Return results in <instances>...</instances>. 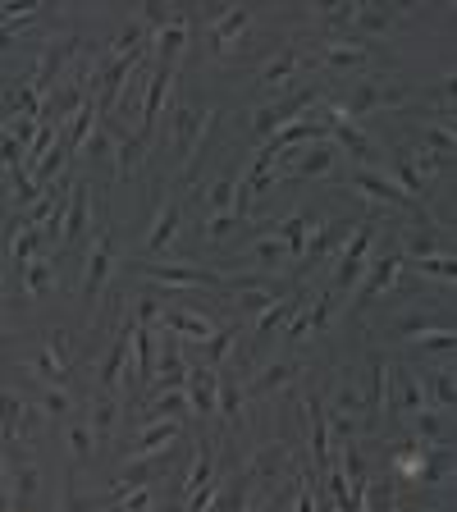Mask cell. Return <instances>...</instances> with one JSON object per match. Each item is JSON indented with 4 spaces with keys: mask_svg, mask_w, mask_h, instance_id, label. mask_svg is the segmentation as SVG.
<instances>
[{
    "mask_svg": "<svg viewBox=\"0 0 457 512\" xmlns=\"http://www.w3.org/2000/svg\"><path fill=\"white\" fill-rule=\"evenodd\" d=\"M215 124H220V110L206 101H170V147L183 160V170L197 160V151H206Z\"/></svg>",
    "mask_w": 457,
    "mask_h": 512,
    "instance_id": "1",
    "label": "cell"
},
{
    "mask_svg": "<svg viewBox=\"0 0 457 512\" xmlns=\"http://www.w3.org/2000/svg\"><path fill=\"white\" fill-rule=\"evenodd\" d=\"M375 238H380V220H375V215H366L362 229H352V238L339 247V252H334V279H330V293L348 298L352 288H357V279H362L366 261H371Z\"/></svg>",
    "mask_w": 457,
    "mask_h": 512,
    "instance_id": "2",
    "label": "cell"
},
{
    "mask_svg": "<svg viewBox=\"0 0 457 512\" xmlns=\"http://www.w3.org/2000/svg\"><path fill=\"white\" fill-rule=\"evenodd\" d=\"M426 403V384H421V371L403 362H389V380H384V416L394 426H407V416H416Z\"/></svg>",
    "mask_w": 457,
    "mask_h": 512,
    "instance_id": "3",
    "label": "cell"
},
{
    "mask_svg": "<svg viewBox=\"0 0 457 512\" xmlns=\"http://www.w3.org/2000/svg\"><path fill=\"white\" fill-rule=\"evenodd\" d=\"M348 110V119H362V115H375V110H403L407 106V87L394 83L384 74H366L357 78V87L348 92V101H339Z\"/></svg>",
    "mask_w": 457,
    "mask_h": 512,
    "instance_id": "4",
    "label": "cell"
},
{
    "mask_svg": "<svg viewBox=\"0 0 457 512\" xmlns=\"http://www.w3.org/2000/svg\"><path fill=\"white\" fill-rule=\"evenodd\" d=\"M403 266H407V256L398 252V247H389V252H375L371 261H366V270H362V279H357V288H352V302H357V311L371 307V302L380 298L384 288H394L398 275H403Z\"/></svg>",
    "mask_w": 457,
    "mask_h": 512,
    "instance_id": "5",
    "label": "cell"
},
{
    "mask_svg": "<svg viewBox=\"0 0 457 512\" xmlns=\"http://www.w3.org/2000/svg\"><path fill=\"white\" fill-rule=\"evenodd\" d=\"M115 261H119L115 229H106V234L87 247V261H83V307H96V298L106 293L110 275H115Z\"/></svg>",
    "mask_w": 457,
    "mask_h": 512,
    "instance_id": "6",
    "label": "cell"
},
{
    "mask_svg": "<svg viewBox=\"0 0 457 512\" xmlns=\"http://www.w3.org/2000/svg\"><path fill=\"white\" fill-rule=\"evenodd\" d=\"M352 188H357V197H366V202L380 206V211H416L412 197H407V192L398 188V183L389 179L384 170H375V165L352 170Z\"/></svg>",
    "mask_w": 457,
    "mask_h": 512,
    "instance_id": "7",
    "label": "cell"
},
{
    "mask_svg": "<svg viewBox=\"0 0 457 512\" xmlns=\"http://www.w3.org/2000/svg\"><path fill=\"white\" fill-rule=\"evenodd\" d=\"M92 229V183H69V197L60 202V247H78Z\"/></svg>",
    "mask_w": 457,
    "mask_h": 512,
    "instance_id": "8",
    "label": "cell"
},
{
    "mask_svg": "<svg viewBox=\"0 0 457 512\" xmlns=\"http://www.w3.org/2000/svg\"><path fill=\"white\" fill-rule=\"evenodd\" d=\"M138 275L170 288H224L220 270H197V266H183V261H138Z\"/></svg>",
    "mask_w": 457,
    "mask_h": 512,
    "instance_id": "9",
    "label": "cell"
},
{
    "mask_svg": "<svg viewBox=\"0 0 457 512\" xmlns=\"http://www.w3.org/2000/svg\"><path fill=\"white\" fill-rule=\"evenodd\" d=\"M352 229H357V220H352V215H339V220L320 224L316 234L307 238V247H302L298 266H302V270H316L320 261H330V256L339 252V247H343V243H348V238H352Z\"/></svg>",
    "mask_w": 457,
    "mask_h": 512,
    "instance_id": "10",
    "label": "cell"
},
{
    "mask_svg": "<svg viewBox=\"0 0 457 512\" xmlns=\"http://www.w3.org/2000/svg\"><path fill=\"white\" fill-rule=\"evenodd\" d=\"M398 252H403L407 261H426V256H453V252H448L444 229H435V220H430V215H416V220L403 224V243H398Z\"/></svg>",
    "mask_w": 457,
    "mask_h": 512,
    "instance_id": "11",
    "label": "cell"
},
{
    "mask_svg": "<svg viewBox=\"0 0 457 512\" xmlns=\"http://www.w3.org/2000/svg\"><path fill=\"white\" fill-rule=\"evenodd\" d=\"M188 37H192V14L174 10V19L165 28L151 32V64H179V55L188 51Z\"/></svg>",
    "mask_w": 457,
    "mask_h": 512,
    "instance_id": "12",
    "label": "cell"
},
{
    "mask_svg": "<svg viewBox=\"0 0 457 512\" xmlns=\"http://www.w3.org/2000/svg\"><path fill=\"white\" fill-rule=\"evenodd\" d=\"M183 394H188V412L197 421H211L215 416V394H220V371L215 366H188V384H183Z\"/></svg>",
    "mask_w": 457,
    "mask_h": 512,
    "instance_id": "13",
    "label": "cell"
},
{
    "mask_svg": "<svg viewBox=\"0 0 457 512\" xmlns=\"http://www.w3.org/2000/svg\"><path fill=\"white\" fill-rule=\"evenodd\" d=\"M32 371L42 375V384H60L69 380V343H64V330H51L46 343L32 352Z\"/></svg>",
    "mask_w": 457,
    "mask_h": 512,
    "instance_id": "14",
    "label": "cell"
},
{
    "mask_svg": "<svg viewBox=\"0 0 457 512\" xmlns=\"http://www.w3.org/2000/svg\"><path fill=\"white\" fill-rule=\"evenodd\" d=\"M302 64H307V51H302V46H288V51L270 55V60L261 64V78H256V83L266 87V92L293 87V83H298V74H302Z\"/></svg>",
    "mask_w": 457,
    "mask_h": 512,
    "instance_id": "15",
    "label": "cell"
},
{
    "mask_svg": "<svg viewBox=\"0 0 457 512\" xmlns=\"http://www.w3.org/2000/svg\"><path fill=\"white\" fill-rule=\"evenodd\" d=\"M252 28V10L247 5H229V10H215L211 14V55H224L229 46Z\"/></svg>",
    "mask_w": 457,
    "mask_h": 512,
    "instance_id": "16",
    "label": "cell"
},
{
    "mask_svg": "<svg viewBox=\"0 0 457 512\" xmlns=\"http://www.w3.org/2000/svg\"><path fill=\"white\" fill-rule=\"evenodd\" d=\"M179 224H183V202H179V197H165V202H160V211H156V220H151V229H147L142 252H147V256L165 252V247L174 243V234H179Z\"/></svg>",
    "mask_w": 457,
    "mask_h": 512,
    "instance_id": "17",
    "label": "cell"
},
{
    "mask_svg": "<svg viewBox=\"0 0 457 512\" xmlns=\"http://www.w3.org/2000/svg\"><path fill=\"white\" fill-rule=\"evenodd\" d=\"M320 64H330V69H366L371 46L357 42V37H330V42H320Z\"/></svg>",
    "mask_w": 457,
    "mask_h": 512,
    "instance_id": "18",
    "label": "cell"
},
{
    "mask_svg": "<svg viewBox=\"0 0 457 512\" xmlns=\"http://www.w3.org/2000/svg\"><path fill=\"white\" fill-rule=\"evenodd\" d=\"M275 229H279V243H284L288 261H298L302 247H307V238L320 229V215L316 211H293V215H284Z\"/></svg>",
    "mask_w": 457,
    "mask_h": 512,
    "instance_id": "19",
    "label": "cell"
},
{
    "mask_svg": "<svg viewBox=\"0 0 457 512\" xmlns=\"http://www.w3.org/2000/svg\"><path fill=\"white\" fill-rule=\"evenodd\" d=\"M179 439V421H147V426L133 435V448H128V458H151V453H160L165 444H174Z\"/></svg>",
    "mask_w": 457,
    "mask_h": 512,
    "instance_id": "20",
    "label": "cell"
},
{
    "mask_svg": "<svg viewBox=\"0 0 457 512\" xmlns=\"http://www.w3.org/2000/svg\"><path fill=\"white\" fill-rule=\"evenodd\" d=\"M407 430H412V444H448V412L439 407H421L416 416H407Z\"/></svg>",
    "mask_w": 457,
    "mask_h": 512,
    "instance_id": "21",
    "label": "cell"
},
{
    "mask_svg": "<svg viewBox=\"0 0 457 512\" xmlns=\"http://www.w3.org/2000/svg\"><path fill=\"white\" fill-rule=\"evenodd\" d=\"M110 138H115V147H110V160H115V179L124 183L128 174L138 170L142 147H147V142H142L138 133H128V128H110Z\"/></svg>",
    "mask_w": 457,
    "mask_h": 512,
    "instance_id": "22",
    "label": "cell"
},
{
    "mask_svg": "<svg viewBox=\"0 0 457 512\" xmlns=\"http://www.w3.org/2000/svg\"><path fill=\"white\" fill-rule=\"evenodd\" d=\"M398 19L394 5H357V14H352V37L362 42V37H380V32H389Z\"/></svg>",
    "mask_w": 457,
    "mask_h": 512,
    "instance_id": "23",
    "label": "cell"
},
{
    "mask_svg": "<svg viewBox=\"0 0 457 512\" xmlns=\"http://www.w3.org/2000/svg\"><path fill=\"white\" fill-rule=\"evenodd\" d=\"M42 247H46L42 229H28V224H19V220L10 224V261L19 270L28 266V261H37V256H42Z\"/></svg>",
    "mask_w": 457,
    "mask_h": 512,
    "instance_id": "24",
    "label": "cell"
},
{
    "mask_svg": "<svg viewBox=\"0 0 457 512\" xmlns=\"http://www.w3.org/2000/svg\"><path fill=\"white\" fill-rule=\"evenodd\" d=\"M115 421H119V398L115 394H96L92 412H87V426H92L96 448L110 444V435H115Z\"/></svg>",
    "mask_w": 457,
    "mask_h": 512,
    "instance_id": "25",
    "label": "cell"
},
{
    "mask_svg": "<svg viewBox=\"0 0 457 512\" xmlns=\"http://www.w3.org/2000/svg\"><path fill=\"white\" fill-rule=\"evenodd\" d=\"M293 371H298V366L288 362V357H275V362L261 366V375H256V380L243 389V398H266V394H275L279 384L293 380Z\"/></svg>",
    "mask_w": 457,
    "mask_h": 512,
    "instance_id": "26",
    "label": "cell"
},
{
    "mask_svg": "<svg viewBox=\"0 0 457 512\" xmlns=\"http://www.w3.org/2000/svg\"><path fill=\"white\" fill-rule=\"evenodd\" d=\"M421 384H426V403H430V407H439V412H453V403H457L453 366H439V371L421 375Z\"/></svg>",
    "mask_w": 457,
    "mask_h": 512,
    "instance_id": "27",
    "label": "cell"
},
{
    "mask_svg": "<svg viewBox=\"0 0 457 512\" xmlns=\"http://www.w3.org/2000/svg\"><path fill=\"white\" fill-rule=\"evenodd\" d=\"M96 101H83V106H78V115L69 119V128H60V147L69 151V156H74V151H83V142H87V133H92L96 128Z\"/></svg>",
    "mask_w": 457,
    "mask_h": 512,
    "instance_id": "28",
    "label": "cell"
},
{
    "mask_svg": "<svg viewBox=\"0 0 457 512\" xmlns=\"http://www.w3.org/2000/svg\"><path fill=\"white\" fill-rule=\"evenodd\" d=\"M64 444H69V462L74 467H87L96 458V439L87 421H64Z\"/></svg>",
    "mask_w": 457,
    "mask_h": 512,
    "instance_id": "29",
    "label": "cell"
},
{
    "mask_svg": "<svg viewBox=\"0 0 457 512\" xmlns=\"http://www.w3.org/2000/svg\"><path fill=\"white\" fill-rule=\"evenodd\" d=\"M23 403H28V398L14 394V389H5V384H0V439H5V444H19Z\"/></svg>",
    "mask_w": 457,
    "mask_h": 512,
    "instance_id": "30",
    "label": "cell"
},
{
    "mask_svg": "<svg viewBox=\"0 0 457 512\" xmlns=\"http://www.w3.org/2000/svg\"><path fill=\"white\" fill-rule=\"evenodd\" d=\"M19 279H23V293H28V298H46L55 288V261L37 256V261H28V266L19 270Z\"/></svg>",
    "mask_w": 457,
    "mask_h": 512,
    "instance_id": "31",
    "label": "cell"
},
{
    "mask_svg": "<svg viewBox=\"0 0 457 512\" xmlns=\"http://www.w3.org/2000/svg\"><path fill=\"white\" fill-rule=\"evenodd\" d=\"M10 485H14V499H10V503L37 499V494H42V471H37V462L23 458L14 471H5V490H10Z\"/></svg>",
    "mask_w": 457,
    "mask_h": 512,
    "instance_id": "32",
    "label": "cell"
},
{
    "mask_svg": "<svg viewBox=\"0 0 457 512\" xmlns=\"http://www.w3.org/2000/svg\"><path fill=\"white\" fill-rule=\"evenodd\" d=\"M238 183H243V170L224 174V179L206 183V215H220V211H234V197H238Z\"/></svg>",
    "mask_w": 457,
    "mask_h": 512,
    "instance_id": "33",
    "label": "cell"
},
{
    "mask_svg": "<svg viewBox=\"0 0 457 512\" xmlns=\"http://www.w3.org/2000/svg\"><path fill=\"white\" fill-rule=\"evenodd\" d=\"M183 412H188V394H183V389H174V394H156L147 407H142V426H147V421H179Z\"/></svg>",
    "mask_w": 457,
    "mask_h": 512,
    "instance_id": "34",
    "label": "cell"
},
{
    "mask_svg": "<svg viewBox=\"0 0 457 512\" xmlns=\"http://www.w3.org/2000/svg\"><path fill=\"white\" fill-rule=\"evenodd\" d=\"M32 403L42 407L46 416H55V421H69V416H74V394L60 389V384H42V389L32 394Z\"/></svg>",
    "mask_w": 457,
    "mask_h": 512,
    "instance_id": "35",
    "label": "cell"
},
{
    "mask_svg": "<svg viewBox=\"0 0 457 512\" xmlns=\"http://www.w3.org/2000/svg\"><path fill=\"white\" fill-rule=\"evenodd\" d=\"M421 138H426V142H421L426 151H435V156H448V160H453V147H457V138H453V119H430Z\"/></svg>",
    "mask_w": 457,
    "mask_h": 512,
    "instance_id": "36",
    "label": "cell"
},
{
    "mask_svg": "<svg viewBox=\"0 0 457 512\" xmlns=\"http://www.w3.org/2000/svg\"><path fill=\"white\" fill-rule=\"evenodd\" d=\"M160 316H165V298H160V293H138V307L128 311V320H133L138 330H156Z\"/></svg>",
    "mask_w": 457,
    "mask_h": 512,
    "instance_id": "37",
    "label": "cell"
},
{
    "mask_svg": "<svg viewBox=\"0 0 457 512\" xmlns=\"http://www.w3.org/2000/svg\"><path fill=\"white\" fill-rule=\"evenodd\" d=\"M215 412H220L224 421H238V416H243V389H238L234 375H220V394H215Z\"/></svg>",
    "mask_w": 457,
    "mask_h": 512,
    "instance_id": "38",
    "label": "cell"
},
{
    "mask_svg": "<svg viewBox=\"0 0 457 512\" xmlns=\"http://www.w3.org/2000/svg\"><path fill=\"white\" fill-rule=\"evenodd\" d=\"M403 156H407V165H412V170H416V179L426 183V188L439 179V170H444V165H448V156H435V151H426V147L403 151Z\"/></svg>",
    "mask_w": 457,
    "mask_h": 512,
    "instance_id": "39",
    "label": "cell"
},
{
    "mask_svg": "<svg viewBox=\"0 0 457 512\" xmlns=\"http://www.w3.org/2000/svg\"><path fill=\"white\" fill-rule=\"evenodd\" d=\"M343 298L339 293H320V302H311L307 307V320H311V334H325L334 325V316H339Z\"/></svg>",
    "mask_w": 457,
    "mask_h": 512,
    "instance_id": "40",
    "label": "cell"
},
{
    "mask_svg": "<svg viewBox=\"0 0 457 512\" xmlns=\"http://www.w3.org/2000/svg\"><path fill=\"white\" fill-rule=\"evenodd\" d=\"M55 142H60V124H42V128H37V138L23 147V170H28V174L37 170V160H42L46 151L55 147Z\"/></svg>",
    "mask_w": 457,
    "mask_h": 512,
    "instance_id": "41",
    "label": "cell"
},
{
    "mask_svg": "<svg viewBox=\"0 0 457 512\" xmlns=\"http://www.w3.org/2000/svg\"><path fill=\"white\" fill-rule=\"evenodd\" d=\"M215 480V471H211V458H206V448H197L192 453V467H188V476H183V485H179V494L188 499V494H197L202 485H211Z\"/></svg>",
    "mask_w": 457,
    "mask_h": 512,
    "instance_id": "42",
    "label": "cell"
},
{
    "mask_svg": "<svg viewBox=\"0 0 457 512\" xmlns=\"http://www.w3.org/2000/svg\"><path fill=\"white\" fill-rule=\"evenodd\" d=\"M284 261H288V252H284V243H279V238H252V266L279 270Z\"/></svg>",
    "mask_w": 457,
    "mask_h": 512,
    "instance_id": "43",
    "label": "cell"
},
{
    "mask_svg": "<svg viewBox=\"0 0 457 512\" xmlns=\"http://www.w3.org/2000/svg\"><path fill=\"white\" fill-rule=\"evenodd\" d=\"M238 224H243V215H238V211H220V215H206V224H202V243H224V238L234 234Z\"/></svg>",
    "mask_w": 457,
    "mask_h": 512,
    "instance_id": "44",
    "label": "cell"
},
{
    "mask_svg": "<svg viewBox=\"0 0 457 512\" xmlns=\"http://www.w3.org/2000/svg\"><path fill=\"white\" fill-rule=\"evenodd\" d=\"M234 348H238V330H234V325L215 330V334H211V343H206V366H215V371H220L224 357H229Z\"/></svg>",
    "mask_w": 457,
    "mask_h": 512,
    "instance_id": "45",
    "label": "cell"
},
{
    "mask_svg": "<svg viewBox=\"0 0 457 512\" xmlns=\"http://www.w3.org/2000/svg\"><path fill=\"white\" fill-rule=\"evenodd\" d=\"M37 192H42V188L32 183V174L23 170V165H14V170H10V202L14 206H32V202H37Z\"/></svg>",
    "mask_w": 457,
    "mask_h": 512,
    "instance_id": "46",
    "label": "cell"
},
{
    "mask_svg": "<svg viewBox=\"0 0 457 512\" xmlns=\"http://www.w3.org/2000/svg\"><path fill=\"white\" fill-rule=\"evenodd\" d=\"M421 462H426V448H421V444H407L403 453H394V476L421 480Z\"/></svg>",
    "mask_w": 457,
    "mask_h": 512,
    "instance_id": "47",
    "label": "cell"
},
{
    "mask_svg": "<svg viewBox=\"0 0 457 512\" xmlns=\"http://www.w3.org/2000/svg\"><path fill=\"white\" fill-rule=\"evenodd\" d=\"M352 14H357V5H320L316 10V19L325 23V28L339 37V32H348L352 28Z\"/></svg>",
    "mask_w": 457,
    "mask_h": 512,
    "instance_id": "48",
    "label": "cell"
},
{
    "mask_svg": "<svg viewBox=\"0 0 457 512\" xmlns=\"http://www.w3.org/2000/svg\"><path fill=\"white\" fill-rule=\"evenodd\" d=\"M412 348L416 352H453L457 348V334L448 330V325H444V330H426V334H416V339H412Z\"/></svg>",
    "mask_w": 457,
    "mask_h": 512,
    "instance_id": "49",
    "label": "cell"
},
{
    "mask_svg": "<svg viewBox=\"0 0 457 512\" xmlns=\"http://www.w3.org/2000/svg\"><path fill=\"white\" fill-rule=\"evenodd\" d=\"M407 266L416 270V275H435V279H444V284H453V275H457V266H453V256H426V261H407Z\"/></svg>",
    "mask_w": 457,
    "mask_h": 512,
    "instance_id": "50",
    "label": "cell"
},
{
    "mask_svg": "<svg viewBox=\"0 0 457 512\" xmlns=\"http://www.w3.org/2000/svg\"><path fill=\"white\" fill-rule=\"evenodd\" d=\"M156 508V490L151 485H138V490H128L124 499L115 503V512H151Z\"/></svg>",
    "mask_w": 457,
    "mask_h": 512,
    "instance_id": "51",
    "label": "cell"
},
{
    "mask_svg": "<svg viewBox=\"0 0 457 512\" xmlns=\"http://www.w3.org/2000/svg\"><path fill=\"white\" fill-rule=\"evenodd\" d=\"M110 147H115V138H110L106 124H96L92 133H87V142H83V151H87L92 160H110Z\"/></svg>",
    "mask_w": 457,
    "mask_h": 512,
    "instance_id": "52",
    "label": "cell"
},
{
    "mask_svg": "<svg viewBox=\"0 0 457 512\" xmlns=\"http://www.w3.org/2000/svg\"><path fill=\"white\" fill-rule=\"evenodd\" d=\"M42 421H46V412L28 398V403H23V421H19V444H23V439L37 435V430H42Z\"/></svg>",
    "mask_w": 457,
    "mask_h": 512,
    "instance_id": "53",
    "label": "cell"
},
{
    "mask_svg": "<svg viewBox=\"0 0 457 512\" xmlns=\"http://www.w3.org/2000/svg\"><path fill=\"white\" fill-rule=\"evenodd\" d=\"M170 19H174V10H165V5H147V10H142V28L147 32H160Z\"/></svg>",
    "mask_w": 457,
    "mask_h": 512,
    "instance_id": "54",
    "label": "cell"
},
{
    "mask_svg": "<svg viewBox=\"0 0 457 512\" xmlns=\"http://www.w3.org/2000/svg\"><path fill=\"white\" fill-rule=\"evenodd\" d=\"M430 96H435V106H439V119H453V78H444Z\"/></svg>",
    "mask_w": 457,
    "mask_h": 512,
    "instance_id": "55",
    "label": "cell"
},
{
    "mask_svg": "<svg viewBox=\"0 0 457 512\" xmlns=\"http://www.w3.org/2000/svg\"><path fill=\"white\" fill-rule=\"evenodd\" d=\"M293 512H316V490L307 485V476H298V494H293Z\"/></svg>",
    "mask_w": 457,
    "mask_h": 512,
    "instance_id": "56",
    "label": "cell"
}]
</instances>
